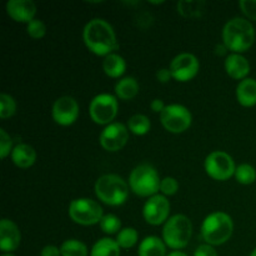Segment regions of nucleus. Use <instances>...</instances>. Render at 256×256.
<instances>
[{
  "label": "nucleus",
  "mask_w": 256,
  "mask_h": 256,
  "mask_svg": "<svg viewBox=\"0 0 256 256\" xmlns=\"http://www.w3.org/2000/svg\"><path fill=\"white\" fill-rule=\"evenodd\" d=\"M250 256H256V248H255L254 250H252V254H250Z\"/></svg>",
  "instance_id": "79ce46f5"
},
{
  "label": "nucleus",
  "mask_w": 256,
  "mask_h": 256,
  "mask_svg": "<svg viewBox=\"0 0 256 256\" xmlns=\"http://www.w3.org/2000/svg\"><path fill=\"white\" fill-rule=\"evenodd\" d=\"M102 69H104L105 74L110 78H119L122 76L126 69V62H125L124 58L120 56L119 54H110L105 56L104 62H102Z\"/></svg>",
  "instance_id": "412c9836"
},
{
  "label": "nucleus",
  "mask_w": 256,
  "mask_h": 256,
  "mask_svg": "<svg viewBox=\"0 0 256 256\" xmlns=\"http://www.w3.org/2000/svg\"><path fill=\"white\" fill-rule=\"evenodd\" d=\"M235 179L238 180V182L244 185L252 184L256 180V170L252 165L250 164H242L239 166H236L235 170Z\"/></svg>",
  "instance_id": "cd10ccee"
},
{
  "label": "nucleus",
  "mask_w": 256,
  "mask_h": 256,
  "mask_svg": "<svg viewBox=\"0 0 256 256\" xmlns=\"http://www.w3.org/2000/svg\"><path fill=\"white\" fill-rule=\"evenodd\" d=\"M204 10H205L204 2L182 0V2H178V12H179V14H182V16L185 18H190V19L202 16Z\"/></svg>",
  "instance_id": "b1692460"
},
{
  "label": "nucleus",
  "mask_w": 256,
  "mask_h": 256,
  "mask_svg": "<svg viewBox=\"0 0 256 256\" xmlns=\"http://www.w3.org/2000/svg\"><path fill=\"white\" fill-rule=\"evenodd\" d=\"M168 256H188L185 252H180V250H174V252H172L170 254H168Z\"/></svg>",
  "instance_id": "ea45409f"
},
{
  "label": "nucleus",
  "mask_w": 256,
  "mask_h": 256,
  "mask_svg": "<svg viewBox=\"0 0 256 256\" xmlns=\"http://www.w3.org/2000/svg\"><path fill=\"white\" fill-rule=\"evenodd\" d=\"M115 92H116V96L122 100L132 99L139 92V82L132 76L122 78L115 85Z\"/></svg>",
  "instance_id": "4be33fe9"
},
{
  "label": "nucleus",
  "mask_w": 256,
  "mask_h": 256,
  "mask_svg": "<svg viewBox=\"0 0 256 256\" xmlns=\"http://www.w3.org/2000/svg\"><path fill=\"white\" fill-rule=\"evenodd\" d=\"M15 110H16V102H15L14 98L2 92L0 95V118L8 119L15 114Z\"/></svg>",
  "instance_id": "c85d7f7f"
},
{
  "label": "nucleus",
  "mask_w": 256,
  "mask_h": 256,
  "mask_svg": "<svg viewBox=\"0 0 256 256\" xmlns=\"http://www.w3.org/2000/svg\"><path fill=\"white\" fill-rule=\"evenodd\" d=\"M79 116V104L72 96H62L52 105V119L62 126H68L76 122Z\"/></svg>",
  "instance_id": "4468645a"
},
{
  "label": "nucleus",
  "mask_w": 256,
  "mask_h": 256,
  "mask_svg": "<svg viewBox=\"0 0 256 256\" xmlns=\"http://www.w3.org/2000/svg\"><path fill=\"white\" fill-rule=\"evenodd\" d=\"M82 38L90 52L100 56H108L118 49L114 29L104 19L95 18L86 22L82 32Z\"/></svg>",
  "instance_id": "f257e3e1"
},
{
  "label": "nucleus",
  "mask_w": 256,
  "mask_h": 256,
  "mask_svg": "<svg viewBox=\"0 0 256 256\" xmlns=\"http://www.w3.org/2000/svg\"><path fill=\"white\" fill-rule=\"evenodd\" d=\"M234 232V222L230 215L215 212L208 215L202 225V236L206 244L215 246L226 242Z\"/></svg>",
  "instance_id": "7ed1b4c3"
},
{
  "label": "nucleus",
  "mask_w": 256,
  "mask_h": 256,
  "mask_svg": "<svg viewBox=\"0 0 256 256\" xmlns=\"http://www.w3.org/2000/svg\"><path fill=\"white\" fill-rule=\"evenodd\" d=\"M236 98L242 106H254L256 104V80L252 78L242 80L236 86Z\"/></svg>",
  "instance_id": "6ab92c4d"
},
{
  "label": "nucleus",
  "mask_w": 256,
  "mask_h": 256,
  "mask_svg": "<svg viewBox=\"0 0 256 256\" xmlns=\"http://www.w3.org/2000/svg\"><path fill=\"white\" fill-rule=\"evenodd\" d=\"M12 160L18 168L26 169L30 168L36 160V152L34 148L28 144L15 145L12 152Z\"/></svg>",
  "instance_id": "a211bd4d"
},
{
  "label": "nucleus",
  "mask_w": 256,
  "mask_h": 256,
  "mask_svg": "<svg viewBox=\"0 0 256 256\" xmlns=\"http://www.w3.org/2000/svg\"><path fill=\"white\" fill-rule=\"evenodd\" d=\"M2 256H15V255H12V252H4Z\"/></svg>",
  "instance_id": "a19ab883"
},
{
  "label": "nucleus",
  "mask_w": 256,
  "mask_h": 256,
  "mask_svg": "<svg viewBox=\"0 0 256 256\" xmlns=\"http://www.w3.org/2000/svg\"><path fill=\"white\" fill-rule=\"evenodd\" d=\"M192 234V222L188 216L178 214L168 219L162 228V240L165 245L174 250L186 246Z\"/></svg>",
  "instance_id": "423d86ee"
},
{
  "label": "nucleus",
  "mask_w": 256,
  "mask_h": 256,
  "mask_svg": "<svg viewBox=\"0 0 256 256\" xmlns=\"http://www.w3.org/2000/svg\"><path fill=\"white\" fill-rule=\"evenodd\" d=\"M222 40L229 50L244 52L250 49L255 40V30L252 22L245 18H232L222 29Z\"/></svg>",
  "instance_id": "f03ea898"
},
{
  "label": "nucleus",
  "mask_w": 256,
  "mask_h": 256,
  "mask_svg": "<svg viewBox=\"0 0 256 256\" xmlns=\"http://www.w3.org/2000/svg\"><path fill=\"white\" fill-rule=\"evenodd\" d=\"M138 232L134 228H124L118 232L116 242L122 249H130L138 242Z\"/></svg>",
  "instance_id": "bb28decb"
},
{
  "label": "nucleus",
  "mask_w": 256,
  "mask_h": 256,
  "mask_svg": "<svg viewBox=\"0 0 256 256\" xmlns=\"http://www.w3.org/2000/svg\"><path fill=\"white\" fill-rule=\"evenodd\" d=\"M160 122L168 132L180 134L189 129L192 122V116L190 110L184 105L172 104L166 105L165 109L162 110V112L160 114Z\"/></svg>",
  "instance_id": "6e6552de"
},
{
  "label": "nucleus",
  "mask_w": 256,
  "mask_h": 256,
  "mask_svg": "<svg viewBox=\"0 0 256 256\" xmlns=\"http://www.w3.org/2000/svg\"><path fill=\"white\" fill-rule=\"evenodd\" d=\"M6 12L18 22H30L35 19L36 5L32 0H9L6 2Z\"/></svg>",
  "instance_id": "dca6fc26"
},
{
  "label": "nucleus",
  "mask_w": 256,
  "mask_h": 256,
  "mask_svg": "<svg viewBox=\"0 0 256 256\" xmlns=\"http://www.w3.org/2000/svg\"><path fill=\"white\" fill-rule=\"evenodd\" d=\"M199 60L194 54L182 52L172 59L170 64L172 76L178 82H189L199 72Z\"/></svg>",
  "instance_id": "9b49d317"
},
{
  "label": "nucleus",
  "mask_w": 256,
  "mask_h": 256,
  "mask_svg": "<svg viewBox=\"0 0 256 256\" xmlns=\"http://www.w3.org/2000/svg\"><path fill=\"white\" fill-rule=\"evenodd\" d=\"M194 256H218V252L216 250L214 249V246H212V245L202 244L196 248Z\"/></svg>",
  "instance_id": "f704fd0d"
},
{
  "label": "nucleus",
  "mask_w": 256,
  "mask_h": 256,
  "mask_svg": "<svg viewBox=\"0 0 256 256\" xmlns=\"http://www.w3.org/2000/svg\"><path fill=\"white\" fill-rule=\"evenodd\" d=\"M40 256H62V252H60V248L55 245H46L42 248Z\"/></svg>",
  "instance_id": "c9c22d12"
},
{
  "label": "nucleus",
  "mask_w": 256,
  "mask_h": 256,
  "mask_svg": "<svg viewBox=\"0 0 256 256\" xmlns=\"http://www.w3.org/2000/svg\"><path fill=\"white\" fill-rule=\"evenodd\" d=\"M100 228L105 234H115L120 230L122 228V222L119 218L114 214H106L102 216V222H100Z\"/></svg>",
  "instance_id": "c756f323"
},
{
  "label": "nucleus",
  "mask_w": 256,
  "mask_h": 256,
  "mask_svg": "<svg viewBox=\"0 0 256 256\" xmlns=\"http://www.w3.org/2000/svg\"><path fill=\"white\" fill-rule=\"evenodd\" d=\"M225 70L232 79L244 80L250 72V64L245 56L238 52L228 55L225 60Z\"/></svg>",
  "instance_id": "f3484780"
},
{
  "label": "nucleus",
  "mask_w": 256,
  "mask_h": 256,
  "mask_svg": "<svg viewBox=\"0 0 256 256\" xmlns=\"http://www.w3.org/2000/svg\"><path fill=\"white\" fill-rule=\"evenodd\" d=\"M179 190V182H176V179L172 176H168L162 179L160 182V192L164 195H174L176 194V192Z\"/></svg>",
  "instance_id": "473e14b6"
},
{
  "label": "nucleus",
  "mask_w": 256,
  "mask_h": 256,
  "mask_svg": "<svg viewBox=\"0 0 256 256\" xmlns=\"http://www.w3.org/2000/svg\"><path fill=\"white\" fill-rule=\"evenodd\" d=\"M129 139V129L122 122H112L102 129L100 134V144L108 152H118L122 149Z\"/></svg>",
  "instance_id": "f8f14e48"
},
{
  "label": "nucleus",
  "mask_w": 256,
  "mask_h": 256,
  "mask_svg": "<svg viewBox=\"0 0 256 256\" xmlns=\"http://www.w3.org/2000/svg\"><path fill=\"white\" fill-rule=\"evenodd\" d=\"M22 234L15 222L9 219L0 222V249L2 252H12L20 245Z\"/></svg>",
  "instance_id": "2eb2a0df"
},
{
  "label": "nucleus",
  "mask_w": 256,
  "mask_h": 256,
  "mask_svg": "<svg viewBox=\"0 0 256 256\" xmlns=\"http://www.w3.org/2000/svg\"><path fill=\"white\" fill-rule=\"evenodd\" d=\"M165 106H166V105L164 104V102H162V99H154L152 102V104H150V108H152V112H160V114H162V110L165 109Z\"/></svg>",
  "instance_id": "4c0bfd02"
},
{
  "label": "nucleus",
  "mask_w": 256,
  "mask_h": 256,
  "mask_svg": "<svg viewBox=\"0 0 256 256\" xmlns=\"http://www.w3.org/2000/svg\"><path fill=\"white\" fill-rule=\"evenodd\" d=\"M159 174L150 164H140L132 170L129 175V185L132 192L142 198H152L160 190Z\"/></svg>",
  "instance_id": "39448f33"
},
{
  "label": "nucleus",
  "mask_w": 256,
  "mask_h": 256,
  "mask_svg": "<svg viewBox=\"0 0 256 256\" xmlns=\"http://www.w3.org/2000/svg\"><path fill=\"white\" fill-rule=\"evenodd\" d=\"M239 6L249 19L256 22V0H242L239 2Z\"/></svg>",
  "instance_id": "72a5a7b5"
},
{
  "label": "nucleus",
  "mask_w": 256,
  "mask_h": 256,
  "mask_svg": "<svg viewBox=\"0 0 256 256\" xmlns=\"http://www.w3.org/2000/svg\"><path fill=\"white\" fill-rule=\"evenodd\" d=\"M228 48H226V45H218V48H216V52L218 54H220V55H222L225 52V50H226Z\"/></svg>",
  "instance_id": "58836bf2"
},
{
  "label": "nucleus",
  "mask_w": 256,
  "mask_h": 256,
  "mask_svg": "<svg viewBox=\"0 0 256 256\" xmlns=\"http://www.w3.org/2000/svg\"><path fill=\"white\" fill-rule=\"evenodd\" d=\"M62 256H88V248L76 239L65 240L60 246Z\"/></svg>",
  "instance_id": "a878e982"
},
{
  "label": "nucleus",
  "mask_w": 256,
  "mask_h": 256,
  "mask_svg": "<svg viewBox=\"0 0 256 256\" xmlns=\"http://www.w3.org/2000/svg\"><path fill=\"white\" fill-rule=\"evenodd\" d=\"M12 142L10 135L5 132V129H0V156L5 159L10 152H12Z\"/></svg>",
  "instance_id": "2f4dec72"
},
{
  "label": "nucleus",
  "mask_w": 256,
  "mask_h": 256,
  "mask_svg": "<svg viewBox=\"0 0 256 256\" xmlns=\"http://www.w3.org/2000/svg\"><path fill=\"white\" fill-rule=\"evenodd\" d=\"M90 256H120V246L116 240L102 238L92 248Z\"/></svg>",
  "instance_id": "5701e85b"
},
{
  "label": "nucleus",
  "mask_w": 256,
  "mask_h": 256,
  "mask_svg": "<svg viewBox=\"0 0 256 256\" xmlns=\"http://www.w3.org/2000/svg\"><path fill=\"white\" fill-rule=\"evenodd\" d=\"M150 126L149 118L144 114H135L128 120V129L135 135H145L149 132Z\"/></svg>",
  "instance_id": "393cba45"
},
{
  "label": "nucleus",
  "mask_w": 256,
  "mask_h": 256,
  "mask_svg": "<svg viewBox=\"0 0 256 256\" xmlns=\"http://www.w3.org/2000/svg\"><path fill=\"white\" fill-rule=\"evenodd\" d=\"M69 216L76 224L94 225L102 222L104 214L99 202L88 198H79L70 202Z\"/></svg>",
  "instance_id": "0eeeda50"
},
{
  "label": "nucleus",
  "mask_w": 256,
  "mask_h": 256,
  "mask_svg": "<svg viewBox=\"0 0 256 256\" xmlns=\"http://www.w3.org/2000/svg\"><path fill=\"white\" fill-rule=\"evenodd\" d=\"M172 76V72H170V69H166V68H162V69H159L156 72V79L159 80L160 82H168Z\"/></svg>",
  "instance_id": "e433bc0d"
},
{
  "label": "nucleus",
  "mask_w": 256,
  "mask_h": 256,
  "mask_svg": "<svg viewBox=\"0 0 256 256\" xmlns=\"http://www.w3.org/2000/svg\"><path fill=\"white\" fill-rule=\"evenodd\" d=\"M170 212V202L164 195L156 194L149 198L142 208V216L152 225H160L168 222Z\"/></svg>",
  "instance_id": "ddd939ff"
},
{
  "label": "nucleus",
  "mask_w": 256,
  "mask_h": 256,
  "mask_svg": "<svg viewBox=\"0 0 256 256\" xmlns=\"http://www.w3.org/2000/svg\"><path fill=\"white\" fill-rule=\"evenodd\" d=\"M139 256H168L166 255V245L164 240L158 236H146L142 240L138 249Z\"/></svg>",
  "instance_id": "aec40b11"
},
{
  "label": "nucleus",
  "mask_w": 256,
  "mask_h": 256,
  "mask_svg": "<svg viewBox=\"0 0 256 256\" xmlns=\"http://www.w3.org/2000/svg\"><path fill=\"white\" fill-rule=\"evenodd\" d=\"M95 194L104 204L119 206L129 196V185L119 175L105 174L96 180Z\"/></svg>",
  "instance_id": "20e7f679"
},
{
  "label": "nucleus",
  "mask_w": 256,
  "mask_h": 256,
  "mask_svg": "<svg viewBox=\"0 0 256 256\" xmlns=\"http://www.w3.org/2000/svg\"><path fill=\"white\" fill-rule=\"evenodd\" d=\"M90 118L96 124L109 125L118 114V100L112 94H99L90 102Z\"/></svg>",
  "instance_id": "1a4fd4ad"
},
{
  "label": "nucleus",
  "mask_w": 256,
  "mask_h": 256,
  "mask_svg": "<svg viewBox=\"0 0 256 256\" xmlns=\"http://www.w3.org/2000/svg\"><path fill=\"white\" fill-rule=\"evenodd\" d=\"M205 170L208 175L215 180L224 182L235 174V162L232 158L225 152H212L205 159Z\"/></svg>",
  "instance_id": "9d476101"
},
{
  "label": "nucleus",
  "mask_w": 256,
  "mask_h": 256,
  "mask_svg": "<svg viewBox=\"0 0 256 256\" xmlns=\"http://www.w3.org/2000/svg\"><path fill=\"white\" fill-rule=\"evenodd\" d=\"M26 32L34 39H42L46 32V26H45L42 20L32 19V22L26 24Z\"/></svg>",
  "instance_id": "7c9ffc66"
}]
</instances>
